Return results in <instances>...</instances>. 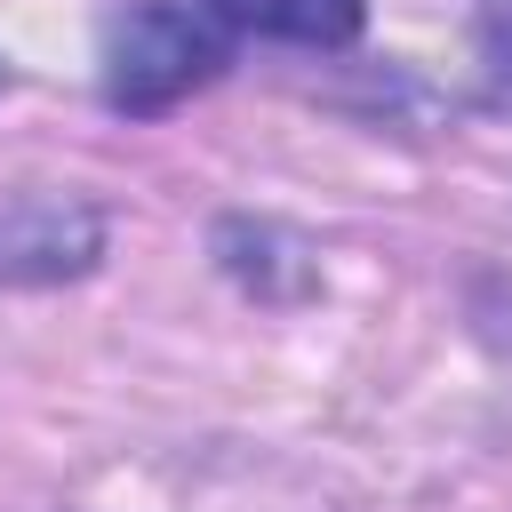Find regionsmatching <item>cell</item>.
<instances>
[{"label": "cell", "instance_id": "cell-1", "mask_svg": "<svg viewBox=\"0 0 512 512\" xmlns=\"http://www.w3.org/2000/svg\"><path fill=\"white\" fill-rule=\"evenodd\" d=\"M232 64V24H216L200 0H128L104 16L96 80L112 112H168L192 88H208Z\"/></svg>", "mask_w": 512, "mask_h": 512}, {"label": "cell", "instance_id": "cell-2", "mask_svg": "<svg viewBox=\"0 0 512 512\" xmlns=\"http://www.w3.org/2000/svg\"><path fill=\"white\" fill-rule=\"evenodd\" d=\"M216 24L256 32V40H296V48H344L368 24V0H200Z\"/></svg>", "mask_w": 512, "mask_h": 512}, {"label": "cell", "instance_id": "cell-3", "mask_svg": "<svg viewBox=\"0 0 512 512\" xmlns=\"http://www.w3.org/2000/svg\"><path fill=\"white\" fill-rule=\"evenodd\" d=\"M32 224H40V208L0 216V280H56V272H72V264L96 256V232L64 240V208L48 216V240H32Z\"/></svg>", "mask_w": 512, "mask_h": 512}, {"label": "cell", "instance_id": "cell-4", "mask_svg": "<svg viewBox=\"0 0 512 512\" xmlns=\"http://www.w3.org/2000/svg\"><path fill=\"white\" fill-rule=\"evenodd\" d=\"M488 80H496V96H512V16L488 24Z\"/></svg>", "mask_w": 512, "mask_h": 512}, {"label": "cell", "instance_id": "cell-5", "mask_svg": "<svg viewBox=\"0 0 512 512\" xmlns=\"http://www.w3.org/2000/svg\"><path fill=\"white\" fill-rule=\"evenodd\" d=\"M0 80H8V72H0Z\"/></svg>", "mask_w": 512, "mask_h": 512}]
</instances>
